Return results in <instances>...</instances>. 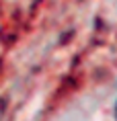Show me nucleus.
<instances>
[{
  "instance_id": "obj_1",
  "label": "nucleus",
  "mask_w": 117,
  "mask_h": 121,
  "mask_svg": "<svg viewBox=\"0 0 117 121\" xmlns=\"http://www.w3.org/2000/svg\"><path fill=\"white\" fill-rule=\"evenodd\" d=\"M113 113H115V119H117V103H115V109H113Z\"/></svg>"
}]
</instances>
